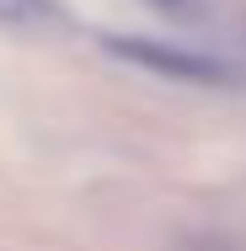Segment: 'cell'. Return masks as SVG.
<instances>
[{"instance_id":"obj_1","label":"cell","mask_w":246,"mask_h":251,"mask_svg":"<svg viewBox=\"0 0 246 251\" xmlns=\"http://www.w3.org/2000/svg\"><path fill=\"white\" fill-rule=\"evenodd\" d=\"M102 49L118 53L123 64H139L150 75H166V80H182V86H230L236 80V70L225 59L182 49V43H166V38H118V32H107Z\"/></svg>"},{"instance_id":"obj_2","label":"cell","mask_w":246,"mask_h":251,"mask_svg":"<svg viewBox=\"0 0 246 251\" xmlns=\"http://www.w3.org/2000/svg\"><path fill=\"white\" fill-rule=\"evenodd\" d=\"M150 5L166 16H198V0H150Z\"/></svg>"}]
</instances>
